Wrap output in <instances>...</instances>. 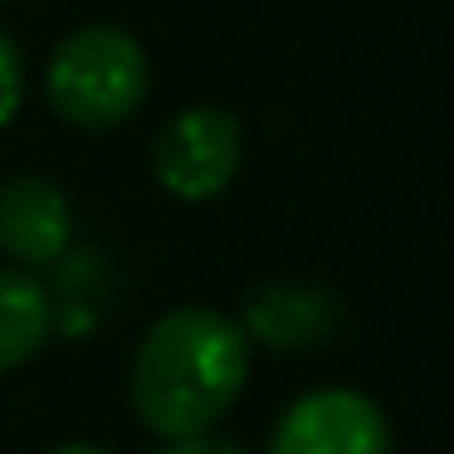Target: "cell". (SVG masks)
<instances>
[{
    "mask_svg": "<svg viewBox=\"0 0 454 454\" xmlns=\"http://www.w3.org/2000/svg\"><path fill=\"white\" fill-rule=\"evenodd\" d=\"M249 337L215 308H171L142 333L128 366L132 415L161 440L215 430L245 395Z\"/></svg>",
    "mask_w": 454,
    "mask_h": 454,
    "instance_id": "1",
    "label": "cell"
},
{
    "mask_svg": "<svg viewBox=\"0 0 454 454\" xmlns=\"http://www.w3.org/2000/svg\"><path fill=\"white\" fill-rule=\"evenodd\" d=\"M152 64L118 25H83L44 64V98L69 128L113 132L147 103Z\"/></svg>",
    "mask_w": 454,
    "mask_h": 454,
    "instance_id": "2",
    "label": "cell"
},
{
    "mask_svg": "<svg viewBox=\"0 0 454 454\" xmlns=\"http://www.w3.org/2000/svg\"><path fill=\"white\" fill-rule=\"evenodd\" d=\"M239 161H245V128L235 113L210 108V103L181 108L152 142V176L167 196L186 206L230 191V181L239 176Z\"/></svg>",
    "mask_w": 454,
    "mask_h": 454,
    "instance_id": "3",
    "label": "cell"
},
{
    "mask_svg": "<svg viewBox=\"0 0 454 454\" xmlns=\"http://www.w3.org/2000/svg\"><path fill=\"white\" fill-rule=\"evenodd\" d=\"M269 454H391V425L372 395L317 386L284 405L269 430Z\"/></svg>",
    "mask_w": 454,
    "mask_h": 454,
    "instance_id": "4",
    "label": "cell"
},
{
    "mask_svg": "<svg viewBox=\"0 0 454 454\" xmlns=\"http://www.w3.org/2000/svg\"><path fill=\"white\" fill-rule=\"evenodd\" d=\"M74 210L54 181L11 176L0 186V254L20 269H40L69 254Z\"/></svg>",
    "mask_w": 454,
    "mask_h": 454,
    "instance_id": "5",
    "label": "cell"
},
{
    "mask_svg": "<svg viewBox=\"0 0 454 454\" xmlns=\"http://www.w3.org/2000/svg\"><path fill=\"white\" fill-rule=\"evenodd\" d=\"M337 308L323 288H298V284H274L259 288L245 308V337L264 347H284V352H298V347H313L333 333Z\"/></svg>",
    "mask_w": 454,
    "mask_h": 454,
    "instance_id": "6",
    "label": "cell"
},
{
    "mask_svg": "<svg viewBox=\"0 0 454 454\" xmlns=\"http://www.w3.org/2000/svg\"><path fill=\"white\" fill-rule=\"evenodd\" d=\"M54 337V298L30 269L0 264V376L25 366Z\"/></svg>",
    "mask_w": 454,
    "mask_h": 454,
    "instance_id": "7",
    "label": "cell"
},
{
    "mask_svg": "<svg viewBox=\"0 0 454 454\" xmlns=\"http://www.w3.org/2000/svg\"><path fill=\"white\" fill-rule=\"evenodd\" d=\"M20 103H25V59L11 35L0 30V128L20 113Z\"/></svg>",
    "mask_w": 454,
    "mask_h": 454,
    "instance_id": "8",
    "label": "cell"
},
{
    "mask_svg": "<svg viewBox=\"0 0 454 454\" xmlns=\"http://www.w3.org/2000/svg\"><path fill=\"white\" fill-rule=\"evenodd\" d=\"M157 454H245L235 440H225V434H181V440H161Z\"/></svg>",
    "mask_w": 454,
    "mask_h": 454,
    "instance_id": "9",
    "label": "cell"
},
{
    "mask_svg": "<svg viewBox=\"0 0 454 454\" xmlns=\"http://www.w3.org/2000/svg\"><path fill=\"white\" fill-rule=\"evenodd\" d=\"M50 454H113V450H103V444H89V440H74V444H59V450H50Z\"/></svg>",
    "mask_w": 454,
    "mask_h": 454,
    "instance_id": "10",
    "label": "cell"
}]
</instances>
